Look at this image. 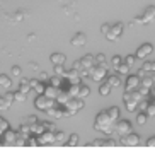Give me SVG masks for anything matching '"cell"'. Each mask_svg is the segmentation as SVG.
<instances>
[{"instance_id": "6da1fadb", "label": "cell", "mask_w": 155, "mask_h": 152, "mask_svg": "<svg viewBox=\"0 0 155 152\" xmlns=\"http://www.w3.org/2000/svg\"><path fill=\"white\" fill-rule=\"evenodd\" d=\"M114 125H116V123L111 120L107 110H102V111L97 113L96 121H94V128H96V130L102 132L104 135H113L114 133Z\"/></svg>"}, {"instance_id": "7a4b0ae2", "label": "cell", "mask_w": 155, "mask_h": 152, "mask_svg": "<svg viewBox=\"0 0 155 152\" xmlns=\"http://www.w3.org/2000/svg\"><path fill=\"white\" fill-rule=\"evenodd\" d=\"M85 106V103H84V99L82 97H78V96H75V97H70L68 101L63 104V108H65V116L68 118V116H73V115H77L78 111L82 110V108Z\"/></svg>"}, {"instance_id": "3957f363", "label": "cell", "mask_w": 155, "mask_h": 152, "mask_svg": "<svg viewBox=\"0 0 155 152\" xmlns=\"http://www.w3.org/2000/svg\"><path fill=\"white\" fill-rule=\"evenodd\" d=\"M109 69L111 65H96L91 69V79L94 82H102L104 79H107L109 75Z\"/></svg>"}, {"instance_id": "277c9868", "label": "cell", "mask_w": 155, "mask_h": 152, "mask_svg": "<svg viewBox=\"0 0 155 152\" xmlns=\"http://www.w3.org/2000/svg\"><path fill=\"white\" fill-rule=\"evenodd\" d=\"M56 104V99H53V97H48L46 94H38L36 101H34V106H36V110L39 111H48L50 108H53Z\"/></svg>"}, {"instance_id": "5b68a950", "label": "cell", "mask_w": 155, "mask_h": 152, "mask_svg": "<svg viewBox=\"0 0 155 152\" xmlns=\"http://www.w3.org/2000/svg\"><path fill=\"white\" fill-rule=\"evenodd\" d=\"M133 125L130 120H121L119 118L118 121H116V125H114V133L118 135V137H124V135H128L130 132H131Z\"/></svg>"}, {"instance_id": "8992f818", "label": "cell", "mask_w": 155, "mask_h": 152, "mask_svg": "<svg viewBox=\"0 0 155 152\" xmlns=\"http://www.w3.org/2000/svg\"><path fill=\"white\" fill-rule=\"evenodd\" d=\"M148 22H155V5H148L145 12L138 15L137 21H135V24H148Z\"/></svg>"}, {"instance_id": "52a82bcc", "label": "cell", "mask_w": 155, "mask_h": 152, "mask_svg": "<svg viewBox=\"0 0 155 152\" xmlns=\"http://www.w3.org/2000/svg\"><path fill=\"white\" fill-rule=\"evenodd\" d=\"M123 31H124V26L123 22H116L111 26L109 32L106 34V39H109V41H116V39H119V38L123 36Z\"/></svg>"}, {"instance_id": "ba28073f", "label": "cell", "mask_w": 155, "mask_h": 152, "mask_svg": "<svg viewBox=\"0 0 155 152\" xmlns=\"http://www.w3.org/2000/svg\"><path fill=\"white\" fill-rule=\"evenodd\" d=\"M119 144H121V145H126V147H137L138 144H140V135L130 132V133L124 135V137H119Z\"/></svg>"}, {"instance_id": "9c48e42d", "label": "cell", "mask_w": 155, "mask_h": 152, "mask_svg": "<svg viewBox=\"0 0 155 152\" xmlns=\"http://www.w3.org/2000/svg\"><path fill=\"white\" fill-rule=\"evenodd\" d=\"M38 142L39 145H51V144H55V132H51V130H45L41 135H38Z\"/></svg>"}, {"instance_id": "30bf717a", "label": "cell", "mask_w": 155, "mask_h": 152, "mask_svg": "<svg viewBox=\"0 0 155 152\" xmlns=\"http://www.w3.org/2000/svg\"><path fill=\"white\" fill-rule=\"evenodd\" d=\"M140 84H141L140 75H130V77L126 79V82H124V89H126V91H137V89L140 87Z\"/></svg>"}, {"instance_id": "8fae6325", "label": "cell", "mask_w": 155, "mask_h": 152, "mask_svg": "<svg viewBox=\"0 0 155 152\" xmlns=\"http://www.w3.org/2000/svg\"><path fill=\"white\" fill-rule=\"evenodd\" d=\"M152 51H153V46L150 45V43H145V45H141L138 46V50H137V58L138 60H145L148 55H152Z\"/></svg>"}, {"instance_id": "7c38bea8", "label": "cell", "mask_w": 155, "mask_h": 152, "mask_svg": "<svg viewBox=\"0 0 155 152\" xmlns=\"http://www.w3.org/2000/svg\"><path fill=\"white\" fill-rule=\"evenodd\" d=\"M65 79L68 80V84H82V77H80V72L75 69L72 70H67V74H65Z\"/></svg>"}, {"instance_id": "4fadbf2b", "label": "cell", "mask_w": 155, "mask_h": 152, "mask_svg": "<svg viewBox=\"0 0 155 152\" xmlns=\"http://www.w3.org/2000/svg\"><path fill=\"white\" fill-rule=\"evenodd\" d=\"M48 115L51 116V118H55V120H58V118H63L65 116V108L61 106V104H58V106H53V108H50V110L46 111Z\"/></svg>"}, {"instance_id": "5bb4252c", "label": "cell", "mask_w": 155, "mask_h": 152, "mask_svg": "<svg viewBox=\"0 0 155 152\" xmlns=\"http://www.w3.org/2000/svg\"><path fill=\"white\" fill-rule=\"evenodd\" d=\"M80 63H82V69H89L91 70L92 67H96V56L94 55H85L80 58Z\"/></svg>"}, {"instance_id": "9a60e30c", "label": "cell", "mask_w": 155, "mask_h": 152, "mask_svg": "<svg viewBox=\"0 0 155 152\" xmlns=\"http://www.w3.org/2000/svg\"><path fill=\"white\" fill-rule=\"evenodd\" d=\"M72 46H85L87 43V36H85V32H77L75 36L72 38Z\"/></svg>"}, {"instance_id": "2e32d148", "label": "cell", "mask_w": 155, "mask_h": 152, "mask_svg": "<svg viewBox=\"0 0 155 152\" xmlns=\"http://www.w3.org/2000/svg\"><path fill=\"white\" fill-rule=\"evenodd\" d=\"M60 91H61V87H56V86H51V84H46V89H45V94L48 97H53V99H56L60 94Z\"/></svg>"}, {"instance_id": "e0dca14e", "label": "cell", "mask_w": 155, "mask_h": 152, "mask_svg": "<svg viewBox=\"0 0 155 152\" xmlns=\"http://www.w3.org/2000/svg\"><path fill=\"white\" fill-rule=\"evenodd\" d=\"M107 82H109V86L113 89H116V87H121V77H119L118 74H109L107 75Z\"/></svg>"}, {"instance_id": "ac0fdd59", "label": "cell", "mask_w": 155, "mask_h": 152, "mask_svg": "<svg viewBox=\"0 0 155 152\" xmlns=\"http://www.w3.org/2000/svg\"><path fill=\"white\" fill-rule=\"evenodd\" d=\"M4 140L5 144H15V140H17V132H14V130H5L4 132Z\"/></svg>"}, {"instance_id": "d6986e66", "label": "cell", "mask_w": 155, "mask_h": 152, "mask_svg": "<svg viewBox=\"0 0 155 152\" xmlns=\"http://www.w3.org/2000/svg\"><path fill=\"white\" fill-rule=\"evenodd\" d=\"M92 145H94V147H113L114 142L109 140V138H96Z\"/></svg>"}, {"instance_id": "ffe728a7", "label": "cell", "mask_w": 155, "mask_h": 152, "mask_svg": "<svg viewBox=\"0 0 155 152\" xmlns=\"http://www.w3.org/2000/svg\"><path fill=\"white\" fill-rule=\"evenodd\" d=\"M0 87H4V89L12 87V79H10L7 74H0Z\"/></svg>"}, {"instance_id": "44dd1931", "label": "cell", "mask_w": 155, "mask_h": 152, "mask_svg": "<svg viewBox=\"0 0 155 152\" xmlns=\"http://www.w3.org/2000/svg\"><path fill=\"white\" fill-rule=\"evenodd\" d=\"M70 97H72V96L68 94V91H67V89H61V91H60V94H58V97H56V103L63 106V104H65L67 101H68Z\"/></svg>"}, {"instance_id": "7402d4cb", "label": "cell", "mask_w": 155, "mask_h": 152, "mask_svg": "<svg viewBox=\"0 0 155 152\" xmlns=\"http://www.w3.org/2000/svg\"><path fill=\"white\" fill-rule=\"evenodd\" d=\"M50 60L53 65H60V63H65V60H67V56L63 55V53H53V55L50 56Z\"/></svg>"}, {"instance_id": "603a6c76", "label": "cell", "mask_w": 155, "mask_h": 152, "mask_svg": "<svg viewBox=\"0 0 155 152\" xmlns=\"http://www.w3.org/2000/svg\"><path fill=\"white\" fill-rule=\"evenodd\" d=\"M107 113H109V116H111V120L116 123V121L119 120V115H121V111H119V108L118 106H111V108H107Z\"/></svg>"}, {"instance_id": "cb8c5ba5", "label": "cell", "mask_w": 155, "mask_h": 152, "mask_svg": "<svg viewBox=\"0 0 155 152\" xmlns=\"http://www.w3.org/2000/svg\"><path fill=\"white\" fill-rule=\"evenodd\" d=\"M67 91H68V94L72 97L78 96V92H80V84H68V86H67Z\"/></svg>"}, {"instance_id": "d4e9b609", "label": "cell", "mask_w": 155, "mask_h": 152, "mask_svg": "<svg viewBox=\"0 0 155 152\" xmlns=\"http://www.w3.org/2000/svg\"><path fill=\"white\" fill-rule=\"evenodd\" d=\"M111 91H113V87L109 86V82H104V84H101V87H99V94L101 96H109Z\"/></svg>"}, {"instance_id": "484cf974", "label": "cell", "mask_w": 155, "mask_h": 152, "mask_svg": "<svg viewBox=\"0 0 155 152\" xmlns=\"http://www.w3.org/2000/svg\"><path fill=\"white\" fill-rule=\"evenodd\" d=\"M55 144H65L68 142V135L65 133V132H55Z\"/></svg>"}, {"instance_id": "4316f807", "label": "cell", "mask_w": 155, "mask_h": 152, "mask_svg": "<svg viewBox=\"0 0 155 152\" xmlns=\"http://www.w3.org/2000/svg\"><path fill=\"white\" fill-rule=\"evenodd\" d=\"M28 15H29V10H19L14 15H10V19H14V22H19V21H22V19L28 17Z\"/></svg>"}, {"instance_id": "83f0119b", "label": "cell", "mask_w": 155, "mask_h": 152, "mask_svg": "<svg viewBox=\"0 0 155 152\" xmlns=\"http://www.w3.org/2000/svg\"><path fill=\"white\" fill-rule=\"evenodd\" d=\"M123 63V56H119V55H114L113 58H111V67H113V70H116L119 67V65Z\"/></svg>"}, {"instance_id": "f1b7e54d", "label": "cell", "mask_w": 155, "mask_h": 152, "mask_svg": "<svg viewBox=\"0 0 155 152\" xmlns=\"http://www.w3.org/2000/svg\"><path fill=\"white\" fill-rule=\"evenodd\" d=\"M147 120H148V115H147L145 111H138V115H137V123H138V125H145Z\"/></svg>"}, {"instance_id": "f546056e", "label": "cell", "mask_w": 155, "mask_h": 152, "mask_svg": "<svg viewBox=\"0 0 155 152\" xmlns=\"http://www.w3.org/2000/svg\"><path fill=\"white\" fill-rule=\"evenodd\" d=\"M141 69L145 70V72H152V74H155V60L150 62V60H147L145 63H143V67Z\"/></svg>"}, {"instance_id": "4dcf8cb0", "label": "cell", "mask_w": 155, "mask_h": 152, "mask_svg": "<svg viewBox=\"0 0 155 152\" xmlns=\"http://www.w3.org/2000/svg\"><path fill=\"white\" fill-rule=\"evenodd\" d=\"M89 94H91V89L87 87L85 84H80V92H78V97L85 99V97H89Z\"/></svg>"}, {"instance_id": "1f68e13d", "label": "cell", "mask_w": 155, "mask_h": 152, "mask_svg": "<svg viewBox=\"0 0 155 152\" xmlns=\"http://www.w3.org/2000/svg\"><path fill=\"white\" fill-rule=\"evenodd\" d=\"M96 65H111V62L107 63L106 55H104V53H99V55H96Z\"/></svg>"}, {"instance_id": "d6a6232c", "label": "cell", "mask_w": 155, "mask_h": 152, "mask_svg": "<svg viewBox=\"0 0 155 152\" xmlns=\"http://www.w3.org/2000/svg\"><path fill=\"white\" fill-rule=\"evenodd\" d=\"M116 72H118V74H130V65H128L126 62L123 60V63H121L118 69H116Z\"/></svg>"}, {"instance_id": "836d02e7", "label": "cell", "mask_w": 155, "mask_h": 152, "mask_svg": "<svg viewBox=\"0 0 155 152\" xmlns=\"http://www.w3.org/2000/svg\"><path fill=\"white\" fill-rule=\"evenodd\" d=\"M56 75H61V77H65V74H67V70H65V63H60V65H55V70H53Z\"/></svg>"}, {"instance_id": "e575fe53", "label": "cell", "mask_w": 155, "mask_h": 152, "mask_svg": "<svg viewBox=\"0 0 155 152\" xmlns=\"http://www.w3.org/2000/svg\"><path fill=\"white\" fill-rule=\"evenodd\" d=\"M31 84H29V82H21V84H19V91H21V92H24V94H29V91H31Z\"/></svg>"}, {"instance_id": "d590c367", "label": "cell", "mask_w": 155, "mask_h": 152, "mask_svg": "<svg viewBox=\"0 0 155 152\" xmlns=\"http://www.w3.org/2000/svg\"><path fill=\"white\" fill-rule=\"evenodd\" d=\"M32 89H34V91H36V92H38V94H45V89H46V84H45V82H43V80H39V82H38V84H36V86H34V87H32Z\"/></svg>"}, {"instance_id": "8d00e7d4", "label": "cell", "mask_w": 155, "mask_h": 152, "mask_svg": "<svg viewBox=\"0 0 155 152\" xmlns=\"http://www.w3.org/2000/svg\"><path fill=\"white\" fill-rule=\"evenodd\" d=\"M10 75H12V77H21V75H22L21 67H19V65H14V67L10 69Z\"/></svg>"}, {"instance_id": "74e56055", "label": "cell", "mask_w": 155, "mask_h": 152, "mask_svg": "<svg viewBox=\"0 0 155 152\" xmlns=\"http://www.w3.org/2000/svg\"><path fill=\"white\" fill-rule=\"evenodd\" d=\"M145 113L148 115V118H153L155 116V103H150V104H148V108H147Z\"/></svg>"}, {"instance_id": "f35d334b", "label": "cell", "mask_w": 155, "mask_h": 152, "mask_svg": "<svg viewBox=\"0 0 155 152\" xmlns=\"http://www.w3.org/2000/svg\"><path fill=\"white\" fill-rule=\"evenodd\" d=\"M4 99H7V101H9L10 104H12V103L15 101V96H14V92H12V91H9V89H7V92H5V94H4Z\"/></svg>"}, {"instance_id": "ab89813d", "label": "cell", "mask_w": 155, "mask_h": 152, "mask_svg": "<svg viewBox=\"0 0 155 152\" xmlns=\"http://www.w3.org/2000/svg\"><path fill=\"white\" fill-rule=\"evenodd\" d=\"M14 96H15V101L24 103V101H26V96H28V94H24V92H21V91H15Z\"/></svg>"}, {"instance_id": "60d3db41", "label": "cell", "mask_w": 155, "mask_h": 152, "mask_svg": "<svg viewBox=\"0 0 155 152\" xmlns=\"http://www.w3.org/2000/svg\"><path fill=\"white\" fill-rule=\"evenodd\" d=\"M68 145H77L78 144V135L77 133H72V135H68Z\"/></svg>"}, {"instance_id": "b9f144b4", "label": "cell", "mask_w": 155, "mask_h": 152, "mask_svg": "<svg viewBox=\"0 0 155 152\" xmlns=\"http://www.w3.org/2000/svg\"><path fill=\"white\" fill-rule=\"evenodd\" d=\"M123 60L126 62V63L130 65V67H131V65H133V63H135V62L138 60V58H137V55H128V56H124Z\"/></svg>"}, {"instance_id": "7bdbcfd3", "label": "cell", "mask_w": 155, "mask_h": 152, "mask_svg": "<svg viewBox=\"0 0 155 152\" xmlns=\"http://www.w3.org/2000/svg\"><path fill=\"white\" fill-rule=\"evenodd\" d=\"M10 106H12V104H10V103L7 101V99H4V97H2V101H0V111H5V110H9Z\"/></svg>"}, {"instance_id": "ee69618b", "label": "cell", "mask_w": 155, "mask_h": 152, "mask_svg": "<svg viewBox=\"0 0 155 152\" xmlns=\"http://www.w3.org/2000/svg\"><path fill=\"white\" fill-rule=\"evenodd\" d=\"M0 128L4 130V132H5V130H9V128H10L9 121L5 120V118H2V116H0Z\"/></svg>"}, {"instance_id": "f6af8a7d", "label": "cell", "mask_w": 155, "mask_h": 152, "mask_svg": "<svg viewBox=\"0 0 155 152\" xmlns=\"http://www.w3.org/2000/svg\"><path fill=\"white\" fill-rule=\"evenodd\" d=\"M111 26H113V24H107V22H106V24H102V26H101V32H102V34H104V36H106V34L109 32Z\"/></svg>"}, {"instance_id": "bcb514c9", "label": "cell", "mask_w": 155, "mask_h": 152, "mask_svg": "<svg viewBox=\"0 0 155 152\" xmlns=\"http://www.w3.org/2000/svg\"><path fill=\"white\" fill-rule=\"evenodd\" d=\"M28 121L29 125H34V123H38V116H34V115H31V116H28Z\"/></svg>"}, {"instance_id": "7dc6e473", "label": "cell", "mask_w": 155, "mask_h": 152, "mask_svg": "<svg viewBox=\"0 0 155 152\" xmlns=\"http://www.w3.org/2000/svg\"><path fill=\"white\" fill-rule=\"evenodd\" d=\"M147 147H155V135L147 140Z\"/></svg>"}, {"instance_id": "c3c4849f", "label": "cell", "mask_w": 155, "mask_h": 152, "mask_svg": "<svg viewBox=\"0 0 155 152\" xmlns=\"http://www.w3.org/2000/svg\"><path fill=\"white\" fill-rule=\"evenodd\" d=\"M39 80H43V82H50V77L46 75V72H41V75H39Z\"/></svg>"}, {"instance_id": "681fc988", "label": "cell", "mask_w": 155, "mask_h": 152, "mask_svg": "<svg viewBox=\"0 0 155 152\" xmlns=\"http://www.w3.org/2000/svg\"><path fill=\"white\" fill-rule=\"evenodd\" d=\"M58 2L61 5H73V4H75V0H58Z\"/></svg>"}, {"instance_id": "f907efd6", "label": "cell", "mask_w": 155, "mask_h": 152, "mask_svg": "<svg viewBox=\"0 0 155 152\" xmlns=\"http://www.w3.org/2000/svg\"><path fill=\"white\" fill-rule=\"evenodd\" d=\"M73 69H75V70H78V72L82 70V63H80V60H78V62H75V63H73Z\"/></svg>"}, {"instance_id": "816d5d0a", "label": "cell", "mask_w": 155, "mask_h": 152, "mask_svg": "<svg viewBox=\"0 0 155 152\" xmlns=\"http://www.w3.org/2000/svg\"><path fill=\"white\" fill-rule=\"evenodd\" d=\"M29 67H31L32 70H38V69H39V65H38L36 62H29Z\"/></svg>"}, {"instance_id": "f5cc1de1", "label": "cell", "mask_w": 155, "mask_h": 152, "mask_svg": "<svg viewBox=\"0 0 155 152\" xmlns=\"http://www.w3.org/2000/svg\"><path fill=\"white\" fill-rule=\"evenodd\" d=\"M36 39V34H29L28 36V41H34Z\"/></svg>"}, {"instance_id": "db71d44e", "label": "cell", "mask_w": 155, "mask_h": 152, "mask_svg": "<svg viewBox=\"0 0 155 152\" xmlns=\"http://www.w3.org/2000/svg\"><path fill=\"white\" fill-rule=\"evenodd\" d=\"M4 17H7V14H2V12H0V22L4 21Z\"/></svg>"}, {"instance_id": "11a10c76", "label": "cell", "mask_w": 155, "mask_h": 152, "mask_svg": "<svg viewBox=\"0 0 155 152\" xmlns=\"http://www.w3.org/2000/svg\"><path fill=\"white\" fill-rule=\"evenodd\" d=\"M2 4H4V0H0V7H2Z\"/></svg>"}, {"instance_id": "9f6ffc18", "label": "cell", "mask_w": 155, "mask_h": 152, "mask_svg": "<svg viewBox=\"0 0 155 152\" xmlns=\"http://www.w3.org/2000/svg\"><path fill=\"white\" fill-rule=\"evenodd\" d=\"M2 97H4V96H0V101H2Z\"/></svg>"}]
</instances>
